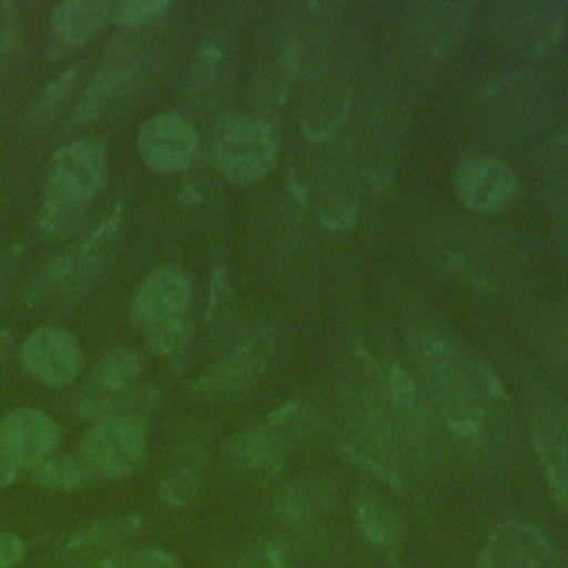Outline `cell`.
<instances>
[{
  "mask_svg": "<svg viewBox=\"0 0 568 568\" xmlns=\"http://www.w3.org/2000/svg\"><path fill=\"white\" fill-rule=\"evenodd\" d=\"M415 342L435 415L450 433L459 455L484 473H495L513 462L517 430L495 373L457 337L439 328L422 331Z\"/></svg>",
  "mask_w": 568,
  "mask_h": 568,
  "instance_id": "1",
  "label": "cell"
},
{
  "mask_svg": "<svg viewBox=\"0 0 568 568\" xmlns=\"http://www.w3.org/2000/svg\"><path fill=\"white\" fill-rule=\"evenodd\" d=\"M335 430L344 450L375 479L397 490L404 486L399 446L384 393V368L375 362H357L346 375Z\"/></svg>",
  "mask_w": 568,
  "mask_h": 568,
  "instance_id": "2",
  "label": "cell"
},
{
  "mask_svg": "<svg viewBox=\"0 0 568 568\" xmlns=\"http://www.w3.org/2000/svg\"><path fill=\"white\" fill-rule=\"evenodd\" d=\"M106 149L98 140H75L60 146L49 166L40 206V229L51 235H67L82 217L84 204L100 195L106 184Z\"/></svg>",
  "mask_w": 568,
  "mask_h": 568,
  "instance_id": "3",
  "label": "cell"
},
{
  "mask_svg": "<svg viewBox=\"0 0 568 568\" xmlns=\"http://www.w3.org/2000/svg\"><path fill=\"white\" fill-rule=\"evenodd\" d=\"M155 69V49L149 38L138 29L120 36L104 55L93 82L89 84L78 111L75 122H91L124 109L151 80Z\"/></svg>",
  "mask_w": 568,
  "mask_h": 568,
  "instance_id": "4",
  "label": "cell"
},
{
  "mask_svg": "<svg viewBox=\"0 0 568 568\" xmlns=\"http://www.w3.org/2000/svg\"><path fill=\"white\" fill-rule=\"evenodd\" d=\"M118 226H120L118 217H106L73 248L53 257L38 273V277L29 288L31 304H44L53 300H73L87 286H91V282L104 268L113 251Z\"/></svg>",
  "mask_w": 568,
  "mask_h": 568,
  "instance_id": "5",
  "label": "cell"
},
{
  "mask_svg": "<svg viewBox=\"0 0 568 568\" xmlns=\"http://www.w3.org/2000/svg\"><path fill=\"white\" fill-rule=\"evenodd\" d=\"M277 155V135L268 120L257 115H229L220 120L213 138L217 169L237 184L260 180Z\"/></svg>",
  "mask_w": 568,
  "mask_h": 568,
  "instance_id": "6",
  "label": "cell"
},
{
  "mask_svg": "<svg viewBox=\"0 0 568 568\" xmlns=\"http://www.w3.org/2000/svg\"><path fill=\"white\" fill-rule=\"evenodd\" d=\"M306 430L308 419L302 408L295 404L282 406L229 442V464L246 475H271Z\"/></svg>",
  "mask_w": 568,
  "mask_h": 568,
  "instance_id": "7",
  "label": "cell"
},
{
  "mask_svg": "<svg viewBox=\"0 0 568 568\" xmlns=\"http://www.w3.org/2000/svg\"><path fill=\"white\" fill-rule=\"evenodd\" d=\"M564 27V7L546 0L501 2L493 13V31L499 44L526 58L552 49L561 38Z\"/></svg>",
  "mask_w": 568,
  "mask_h": 568,
  "instance_id": "8",
  "label": "cell"
},
{
  "mask_svg": "<svg viewBox=\"0 0 568 568\" xmlns=\"http://www.w3.org/2000/svg\"><path fill=\"white\" fill-rule=\"evenodd\" d=\"M149 426L140 415L122 413L98 419V424L84 435L82 457L100 475H129L138 470L146 459Z\"/></svg>",
  "mask_w": 568,
  "mask_h": 568,
  "instance_id": "9",
  "label": "cell"
},
{
  "mask_svg": "<svg viewBox=\"0 0 568 568\" xmlns=\"http://www.w3.org/2000/svg\"><path fill=\"white\" fill-rule=\"evenodd\" d=\"M271 348L273 337L264 326L246 328L229 344L209 377L202 379V393L211 399H233L246 393L262 375Z\"/></svg>",
  "mask_w": 568,
  "mask_h": 568,
  "instance_id": "10",
  "label": "cell"
},
{
  "mask_svg": "<svg viewBox=\"0 0 568 568\" xmlns=\"http://www.w3.org/2000/svg\"><path fill=\"white\" fill-rule=\"evenodd\" d=\"M530 437L548 488L568 513V402L541 397L530 408Z\"/></svg>",
  "mask_w": 568,
  "mask_h": 568,
  "instance_id": "11",
  "label": "cell"
},
{
  "mask_svg": "<svg viewBox=\"0 0 568 568\" xmlns=\"http://www.w3.org/2000/svg\"><path fill=\"white\" fill-rule=\"evenodd\" d=\"M193 286L191 277L178 266H158L140 284L131 315L135 324L151 333L158 328L175 326L186 322V311L191 306Z\"/></svg>",
  "mask_w": 568,
  "mask_h": 568,
  "instance_id": "12",
  "label": "cell"
},
{
  "mask_svg": "<svg viewBox=\"0 0 568 568\" xmlns=\"http://www.w3.org/2000/svg\"><path fill=\"white\" fill-rule=\"evenodd\" d=\"M138 153L155 173L184 171L197 149V131L189 118L178 111H160L144 120L138 131Z\"/></svg>",
  "mask_w": 568,
  "mask_h": 568,
  "instance_id": "13",
  "label": "cell"
},
{
  "mask_svg": "<svg viewBox=\"0 0 568 568\" xmlns=\"http://www.w3.org/2000/svg\"><path fill=\"white\" fill-rule=\"evenodd\" d=\"M140 377L142 359L135 351L113 348L104 353L87 379L82 410L100 419L122 415L124 406L133 402Z\"/></svg>",
  "mask_w": 568,
  "mask_h": 568,
  "instance_id": "14",
  "label": "cell"
},
{
  "mask_svg": "<svg viewBox=\"0 0 568 568\" xmlns=\"http://www.w3.org/2000/svg\"><path fill=\"white\" fill-rule=\"evenodd\" d=\"M455 191L462 204L477 213H497L508 209L519 195L515 173L497 158L475 153L455 169Z\"/></svg>",
  "mask_w": 568,
  "mask_h": 568,
  "instance_id": "15",
  "label": "cell"
},
{
  "mask_svg": "<svg viewBox=\"0 0 568 568\" xmlns=\"http://www.w3.org/2000/svg\"><path fill=\"white\" fill-rule=\"evenodd\" d=\"M24 371L47 386H67L82 366V351L73 333L60 326L31 331L20 346Z\"/></svg>",
  "mask_w": 568,
  "mask_h": 568,
  "instance_id": "16",
  "label": "cell"
},
{
  "mask_svg": "<svg viewBox=\"0 0 568 568\" xmlns=\"http://www.w3.org/2000/svg\"><path fill=\"white\" fill-rule=\"evenodd\" d=\"M477 568H564V564L537 528L510 521L486 537Z\"/></svg>",
  "mask_w": 568,
  "mask_h": 568,
  "instance_id": "17",
  "label": "cell"
},
{
  "mask_svg": "<svg viewBox=\"0 0 568 568\" xmlns=\"http://www.w3.org/2000/svg\"><path fill=\"white\" fill-rule=\"evenodd\" d=\"M306 82L300 126L306 140L322 142L333 138L344 124L351 104V84L346 75L333 71L328 64L317 69Z\"/></svg>",
  "mask_w": 568,
  "mask_h": 568,
  "instance_id": "18",
  "label": "cell"
},
{
  "mask_svg": "<svg viewBox=\"0 0 568 568\" xmlns=\"http://www.w3.org/2000/svg\"><path fill=\"white\" fill-rule=\"evenodd\" d=\"M58 439L55 422L38 408H13L0 419V455L16 466L33 468L51 457Z\"/></svg>",
  "mask_w": 568,
  "mask_h": 568,
  "instance_id": "19",
  "label": "cell"
},
{
  "mask_svg": "<svg viewBox=\"0 0 568 568\" xmlns=\"http://www.w3.org/2000/svg\"><path fill=\"white\" fill-rule=\"evenodd\" d=\"M468 18L466 2L428 0L406 9V33L417 49L437 58L446 55L459 38Z\"/></svg>",
  "mask_w": 568,
  "mask_h": 568,
  "instance_id": "20",
  "label": "cell"
},
{
  "mask_svg": "<svg viewBox=\"0 0 568 568\" xmlns=\"http://www.w3.org/2000/svg\"><path fill=\"white\" fill-rule=\"evenodd\" d=\"M355 519L362 537L379 552H397L404 546L408 524L402 508L375 486H362L355 495Z\"/></svg>",
  "mask_w": 568,
  "mask_h": 568,
  "instance_id": "21",
  "label": "cell"
},
{
  "mask_svg": "<svg viewBox=\"0 0 568 568\" xmlns=\"http://www.w3.org/2000/svg\"><path fill=\"white\" fill-rule=\"evenodd\" d=\"M335 504H337L335 481L326 475L311 473L300 477L284 490L280 499V510L291 524L311 528L324 517H328L335 510Z\"/></svg>",
  "mask_w": 568,
  "mask_h": 568,
  "instance_id": "22",
  "label": "cell"
},
{
  "mask_svg": "<svg viewBox=\"0 0 568 568\" xmlns=\"http://www.w3.org/2000/svg\"><path fill=\"white\" fill-rule=\"evenodd\" d=\"M320 217L333 229L351 224L357 206V184L346 158H331L320 173Z\"/></svg>",
  "mask_w": 568,
  "mask_h": 568,
  "instance_id": "23",
  "label": "cell"
},
{
  "mask_svg": "<svg viewBox=\"0 0 568 568\" xmlns=\"http://www.w3.org/2000/svg\"><path fill=\"white\" fill-rule=\"evenodd\" d=\"M113 20V2L64 0L51 11V29L67 44H82Z\"/></svg>",
  "mask_w": 568,
  "mask_h": 568,
  "instance_id": "24",
  "label": "cell"
},
{
  "mask_svg": "<svg viewBox=\"0 0 568 568\" xmlns=\"http://www.w3.org/2000/svg\"><path fill=\"white\" fill-rule=\"evenodd\" d=\"M138 528L135 517H109L91 524L69 539L62 557L71 564H89L102 555L115 552Z\"/></svg>",
  "mask_w": 568,
  "mask_h": 568,
  "instance_id": "25",
  "label": "cell"
},
{
  "mask_svg": "<svg viewBox=\"0 0 568 568\" xmlns=\"http://www.w3.org/2000/svg\"><path fill=\"white\" fill-rule=\"evenodd\" d=\"M488 248H493L488 240L466 229V235H457L444 246V264L473 284L493 286L499 266Z\"/></svg>",
  "mask_w": 568,
  "mask_h": 568,
  "instance_id": "26",
  "label": "cell"
},
{
  "mask_svg": "<svg viewBox=\"0 0 568 568\" xmlns=\"http://www.w3.org/2000/svg\"><path fill=\"white\" fill-rule=\"evenodd\" d=\"M222 69L224 58L220 49L204 47L197 51L182 82V102L186 109L202 111L215 100L222 82Z\"/></svg>",
  "mask_w": 568,
  "mask_h": 568,
  "instance_id": "27",
  "label": "cell"
},
{
  "mask_svg": "<svg viewBox=\"0 0 568 568\" xmlns=\"http://www.w3.org/2000/svg\"><path fill=\"white\" fill-rule=\"evenodd\" d=\"M29 470L36 484L53 490H75L100 477V473L84 457L71 455H51Z\"/></svg>",
  "mask_w": 568,
  "mask_h": 568,
  "instance_id": "28",
  "label": "cell"
},
{
  "mask_svg": "<svg viewBox=\"0 0 568 568\" xmlns=\"http://www.w3.org/2000/svg\"><path fill=\"white\" fill-rule=\"evenodd\" d=\"M235 568H293V555L282 541L264 539L244 550Z\"/></svg>",
  "mask_w": 568,
  "mask_h": 568,
  "instance_id": "29",
  "label": "cell"
},
{
  "mask_svg": "<svg viewBox=\"0 0 568 568\" xmlns=\"http://www.w3.org/2000/svg\"><path fill=\"white\" fill-rule=\"evenodd\" d=\"M546 191H548V200L555 206V213L566 215V211H568V144H559V149L550 155V166L546 171Z\"/></svg>",
  "mask_w": 568,
  "mask_h": 568,
  "instance_id": "30",
  "label": "cell"
},
{
  "mask_svg": "<svg viewBox=\"0 0 568 568\" xmlns=\"http://www.w3.org/2000/svg\"><path fill=\"white\" fill-rule=\"evenodd\" d=\"M200 490V479L189 466L171 468L160 484V499L171 506L189 504Z\"/></svg>",
  "mask_w": 568,
  "mask_h": 568,
  "instance_id": "31",
  "label": "cell"
},
{
  "mask_svg": "<svg viewBox=\"0 0 568 568\" xmlns=\"http://www.w3.org/2000/svg\"><path fill=\"white\" fill-rule=\"evenodd\" d=\"M166 7L169 2L164 0H122L113 2V20L129 29H138L162 16Z\"/></svg>",
  "mask_w": 568,
  "mask_h": 568,
  "instance_id": "32",
  "label": "cell"
},
{
  "mask_svg": "<svg viewBox=\"0 0 568 568\" xmlns=\"http://www.w3.org/2000/svg\"><path fill=\"white\" fill-rule=\"evenodd\" d=\"M75 78H78V71L75 69H69L64 71L55 82H51L44 93L40 95L38 104H36V111L38 115H47L51 111H58L60 104L67 100V95L71 93L73 84H75Z\"/></svg>",
  "mask_w": 568,
  "mask_h": 568,
  "instance_id": "33",
  "label": "cell"
},
{
  "mask_svg": "<svg viewBox=\"0 0 568 568\" xmlns=\"http://www.w3.org/2000/svg\"><path fill=\"white\" fill-rule=\"evenodd\" d=\"M129 568H182V564L166 550L149 548L129 555Z\"/></svg>",
  "mask_w": 568,
  "mask_h": 568,
  "instance_id": "34",
  "label": "cell"
},
{
  "mask_svg": "<svg viewBox=\"0 0 568 568\" xmlns=\"http://www.w3.org/2000/svg\"><path fill=\"white\" fill-rule=\"evenodd\" d=\"M24 557V544L13 532H0V568H16Z\"/></svg>",
  "mask_w": 568,
  "mask_h": 568,
  "instance_id": "35",
  "label": "cell"
},
{
  "mask_svg": "<svg viewBox=\"0 0 568 568\" xmlns=\"http://www.w3.org/2000/svg\"><path fill=\"white\" fill-rule=\"evenodd\" d=\"M84 568H129V552L115 550V552L102 555V557L84 564Z\"/></svg>",
  "mask_w": 568,
  "mask_h": 568,
  "instance_id": "36",
  "label": "cell"
},
{
  "mask_svg": "<svg viewBox=\"0 0 568 568\" xmlns=\"http://www.w3.org/2000/svg\"><path fill=\"white\" fill-rule=\"evenodd\" d=\"M16 477H18V466L0 455V488L13 484Z\"/></svg>",
  "mask_w": 568,
  "mask_h": 568,
  "instance_id": "37",
  "label": "cell"
},
{
  "mask_svg": "<svg viewBox=\"0 0 568 568\" xmlns=\"http://www.w3.org/2000/svg\"><path fill=\"white\" fill-rule=\"evenodd\" d=\"M559 355L568 364V326L559 333Z\"/></svg>",
  "mask_w": 568,
  "mask_h": 568,
  "instance_id": "38",
  "label": "cell"
}]
</instances>
